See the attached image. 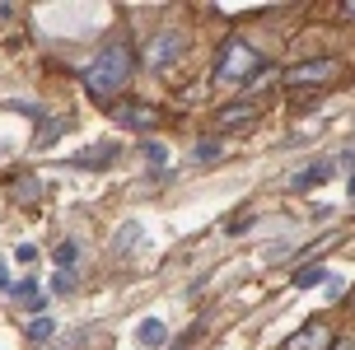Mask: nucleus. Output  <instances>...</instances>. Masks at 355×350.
Here are the masks:
<instances>
[{
  "label": "nucleus",
  "instance_id": "f257e3e1",
  "mask_svg": "<svg viewBox=\"0 0 355 350\" xmlns=\"http://www.w3.org/2000/svg\"><path fill=\"white\" fill-rule=\"evenodd\" d=\"M131 70H136V56H131V47H126V42H107L103 52L89 61V70H85V89H89V98L107 103L112 94H122L126 80H131Z\"/></svg>",
  "mask_w": 355,
  "mask_h": 350
},
{
  "label": "nucleus",
  "instance_id": "f03ea898",
  "mask_svg": "<svg viewBox=\"0 0 355 350\" xmlns=\"http://www.w3.org/2000/svg\"><path fill=\"white\" fill-rule=\"evenodd\" d=\"M257 70H262V52H257L252 42H243V37H230V42L220 47V61H215V80H220L225 89L248 85Z\"/></svg>",
  "mask_w": 355,
  "mask_h": 350
},
{
  "label": "nucleus",
  "instance_id": "7ed1b4c3",
  "mask_svg": "<svg viewBox=\"0 0 355 350\" xmlns=\"http://www.w3.org/2000/svg\"><path fill=\"white\" fill-rule=\"evenodd\" d=\"M341 75V61L337 56H318V61H300V66L285 70V85L300 89V85H327V80H337Z\"/></svg>",
  "mask_w": 355,
  "mask_h": 350
},
{
  "label": "nucleus",
  "instance_id": "20e7f679",
  "mask_svg": "<svg viewBox=\"0 0 355 350\" xmlns=\"http://www.w3.org/2000/svg\"><path fill=\"white\" fill-rule=\"evenodd\" d=\"M112 117H117L122 126H131V131H145V136H150V131L159 126V107H155V103H136V98H126V103H112Z\"/></svg>",
  "mask_w": 355,
  "mask_h": 350
},
{
  "label": "nucleus",
  "instance_id": "39448f33",
  "mask_svg": "<svg viewBox=\"0 0 355 350\" xmlns=\"http://www.w3.org/2000/svg\"><path fill=\"white\" fill-rule=\"evenodd\" d=\"M262 117V103H230V107H220L211 117V126L220 131V136H230V131H243V126H252Z\"/></svg>",
  "mask_w": 355,
  "mask_h": 350
},
{
  "label": "nucleus",
  "instance_id": "423d86ee",
  "mask_svg": "<svg viewBox=\"0 0 355 350\" xmlns=\"http://www.w3.org/2000/svg\"><path fill=\"white\" fill-rule=\"evenodd\" d=\"M182 42H187V37L178 33V28H164V33H155V37H150V52H145V66H150V70H164L178 52H182Z\"/></svg>",
  "mask_w": 355,
  "mask_h": 350
},
{
  "label": "nucleus",
  "instance_id": "0eeeda50",
  "mask_svg": "<svg viewBox=\"0 0 355 350\" xmlns=\"http://www.w3.org/2000/svg\"><path fill=\"white\" fill-rule=\"evenodd\" d=\"M332 346H337V336H332L327 322H304V327L290 336L281 350H332Z\"/></svg>",
  "mask_w": 355,
  "mask_h": 350
},
{
  "label": "nucleus",
  "instance_id": "6e6552de",
  "mask_svg": "<svg viewBox=\"0 0 355 350\" xmlns=\"http://www.w3.org/2000/svg\"><path fill=\"white\" fill-rule=\"evenodd\" d=\"M327 276H332V271L322 262H304L300 271L290 276V285H295V290H313V285H327Z\"/></svg>",
  "mask_w": 355,
  "mask_h": 350
},
{
  "label": "nucleus",
  "instance_id": "1a4fd4ad",
  "mask_svg": "<svg viewBox=\"0 0 355 350\" xmlns=\"http://www.w3.org/2000/svg\"><path fill=\"white\" fill-rule=\"evenodd\" d=\"M332 173H337V164H332V159H322V164H313V168H304V173L295 177V187H300V192H304V187H322Z\"/></svg>",
  "mask_w": 355,
  "mask_h": 350
},
{
  "label": "nucleus",
  "instance_id": "9d476101",
  "mask_svg": "<svg viewBox=\"0 0 355 350\" xmlns=\"http://www.w3.org/2000/svg\"><path fill=\"white\" fill-rule=\"evenodd\" d=\"M103 159H117V145H94V150H85V155H75L71 164L75 168H103Z\"/></svg>",
  "mask_w": 355,
  "mask_h": 350
},
{
  "label": "nucleus",
  "instance_id": "9b49d317",
  "mask_svg": "<svg viewBox=\"0 0 355 350\" xmlns=\"http://www.w3.org/2000/svg\"><path fill=\"white\" fill-rule=\"evenodd\" d=\"M141 247V225H122L117 229V252H136Z\"/></svg>",
  "mask_w": 355,
  "mask_h": 350
},
{
  "label": "nucleus",
  "instance_id": "f8f14e48",
  "mask_svg": "<svg viewBox=\"0 0 355 350\" xmlns=\"http://www.w3.org/2000/svg\"><path fill=\"white\" fill-rule=\"evenodd\" d=\"M52 332H56V317H47V313H37L33 322H28V341H47Z\"/></svg>",
  "mask_w": 355,
  "mask_h": 350
},
{
  "label": "nucleus",
  "instance_id": "ddd939ff",
  "mask_svg": "<svg viewBox=\"0 0 355 350\" xmlns=\"http://www.w3.org/2000/svg\"><path fill=\"white\" fill-rule=\"evenodd\" d=\"M10 295H15L19 304H28V308H42V299H37V285H33V280H19Z\"/></svg>",
  "mask_w": 355,
  "mask_h": 350
},
{
  "label": "nucleus",
  "instance_id": "4468645a",
  "mask_svg": "<svg viewBox=\"0 0 355 350\" xmlns=\"http://www.w3.org/2000/svg\"><path fill=\"white\" fill-rule=\"evenodd\" d=\"M136 336H141V346H159V341H164V322L145 317V322H141V332H136Z\"/></svg>",
  "mask_w": 355,
  "mask_h": 350
},
{
  "label": "nucleus",
  "instance_id": "2eb2a0df",
  "mask_svg": "<svg viewBox=\"0 0 355 350\" xmlns=\"http://www.w3.org/2000/svg\"><path fill=\"white\" fill-rule=\"evenodd\" d=\"M15 196H24V201H37V196H42L37 177H15Z\"/></svg>",
  "mask_w": 355,
  "mask_h": 350
},
{
  "label": "nucleus",
  "instance_id": "dca6fc26",
  "mask_svg": "<svg viewBox=\"0 0 355 350\" xmlns=\"http://www.w3.org/2000/svg\"><path fill=\"white\" fill-rule=\"evenodd\" d=\"M192 155H196V164H201V159H220V155H225V145H220V140H196Z\"/></svg>",
  "mask_w": 355,
  "mask_h": 350
},
{
  "label": "nucleus",
  "instance_id": "f3484780",
  "mask_svg": "<svg viewBox=\"0 0 355 350\" xmlns=\"http://www.w3.org/2000/svg\"><path fill=\"white\" fill-rule=\"evenodd\" d=\"M75 257H80V243H71V238H66V243L56 247V262H61V271H71V262Z\"/></svg>",
  "mask_w": 355,
  "mask_h": 350
},
{
  "label": "nucleus",
  "instance_id": "a211bd4d",
  "mask_svg": "<svg viewBox=\"0 0 355 350\" xmlns=\"http://www.w3.org/2000/svg\"><path fill=\"white\" fill-rule=\"evenodd\" d=\"M75 290V271H56V280H52V295H71Z\"/></svg>",
  "mask_w": 355,
  "mask_h": 350
},
{
  "label": "nucleus",
  "instance_id": "6ab92c4d",
  "mask_svg": "<svg viewBox=\"0 0 355 350\" xmlns=\"http://www.w3.org/2000/svg\"><path fill=\"white\" fill-rule=\"evenodd\" d=\"M145 159H155V164H164V159H168V150H164V145H155V140H150V145H145Z\"/></svg>",
  "mask_w": 355,
  "mask_h": 350
},
{
  "label": "nucleus",
  "instance_id": "aec40b11",
  "mask_svg": "<svg viewBox=\"0 0 355 350\" xmlns=\"http://www.w3.org/2000/svg\"><path fill=\"white\" fill-rule=\"evenodd\" d=\"M15 257H19V262H37V247H33V243H24V247L15 252Z\"/></svg>",
  "mask_w": 355,
  "mask_h": 350
},
{
  "label": "nucleus",
  "instance_id": "412c9836",
  "mask_svg": "<svg viewBox=\"0 0 355 350\" xmlns=\"http://www.w3.org/2000/svg\"><path fill=\"white\" fill-rule=\"evenodd\" d=\"M0 290H15V285H10V276H5V262H0Z\"/></svg>",
  "mask_w": 355,
  "mask_h": 350
},
{
  "label": "nucleus",
  "instance_id": "4be33fe9",
  "mask_svg": "<svg viewBox=\"0 0 355 350\" xmlns=\"http://www.w3.org/2000/svg\"><path fill=\"white\" fill-rule=\"evenodd\" d=\"M341 15H346V19H355V0H346V5H341Z\"/></svg>",
  "mask_w": 355,
  "mask_h": 350
},
{
  "label": "nucleus",
  "instance_id": "5701e85b",
  "mask_svg": "<svg viewBox=\"0 0 355 350\" xmlns=\"http://www.w3.org/2000/svg\"><path fill=\"white\" fill-rule=\"evenodd\" d=\"M351 196H355V177H351Z\"/></svg>",
  "mask_w": 355,
  "mask_h": 350
},
{
  "label": "nucleus",
  "instance_id": "b1692460",
  "mask_svg": "<svg viewBox=\"0 0 355 350\" xmlns=\"http://www.w3.org/2000/svg\"><path fill=\"white\" fill-rule=\"evenodd\" d=\"M332 350H351V346H332Z\"/></svg>",
  "mask_w": 355,
  "mask_h": 350
}]
</instances>
